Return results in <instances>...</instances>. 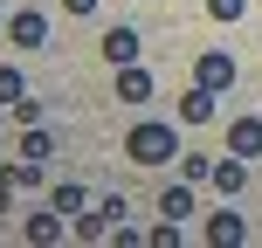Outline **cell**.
<instances>
[{
  "label": "cell",
  "instance_id": "52a82bcc",
  "mask_svg": "<svg viewBox=\"0 0 262 248\" xmlns=\"http://www.w3.org/2000/svg\"><path fill=\"white\" fill-rule=\"evenodd\" d=\"M145 97H152V76L138 62H118V104H145Z\"/></svg>",
  "mask_w": 262,
  "mask_h": 248
},
{
  "label": "cell",
  "instance_id": "ba28073f",
  "mask_svg": "<svg viewBox=\"0 0 262 248\" xmlns=\"http://www.w3.org/2000/svg\"><path fill=\"white\" fill-rule=\"evenodd\" d=\"M7 35L21 41V49H41V35H49V21H41L35 7H21V14H14V21H7Z\"/></svg>",
  "mask_w": 262,
  "mask_h": 248
},
{
  "label": "cell",
  "instance_id": "8992f818",
  "mask_svg": "<svg viewBox=\"0 0 262 248\" xmlns=\"http://www.w3.org/2000/svg\"><path fill=\"white\" fill-rule=\"evenodd\" d=\"M207 241L214 248H242V241H249V221H242V214H214V221H207Z\"/></svg>",
  "mask_w": 262,
  "mask_h": 248
},
{
  "label": "cell",
  "instance_id": "d6986e66",
  "mask_svg": "<svg viewBox=\"0 0 262 248\" xmlns=\"http://www.w3.org/2000/svg\"><path fill=\"white\" fill-rule=\"evenodd\" d=\"M62 7H69V14H97V0H62Z\"/></svg>",
  "mask_w": 262,
  "mask_h": 248
},
{
  "label": "cell",
  "instance_id": "e0dca14e",
  "mask_svg": "<svg viewBox=\"0 0 262 248\" xmlns=\"http://www.w3.org/2000/svg\"><path fill=\"white\" fill-rule=\"evenodd\" d=\"M207 14H214V21H242V14H249V0H207Z\"/></svg>",
  "mask_w": 262,
  "mask_h": 248
},
{
  "label": "cell",
  "instance_id": "277c9868",
  "mask_svg": "<svg viewBox=\"0 0 262 248\" xmlns=\"http://www.w3.org/2000/svg\"><path fill=\"white\" fill-rule=\"evenodd\" d=\"M228 152L262 159V118H235V124H228Z\"/></svg>",
  "mask_w": 262,
  "mask_h": 248
},
{
  "label": "cell",
  "instance_id": "ac0fdd59",
  "mask_svg": "<svg viewBox=\"0 0 262 248\" xmlns=\"http://www.w3.org/2000/svg\"><path fill=\"white\" fill-rule=\"evenodd\" d=\"M14 193H21V186H14V179H7V172H0V214H7V207H14Z\"/></svg>",
  "mask_w": 262,
  "mask_h": 248
},
{
  "label": "cell",
  "instance_id": "9c48e42d",
  "mask_svg": "<svg viewBox=\"0 0 262 248\" xmlns=\"http://www.w3.org/2000/svg\"><path fill=\"white\" fill-rule=\"evenodd\" d=\"M180 118H186V124H207V118H214V90H207V83H193V90L180 97Z\"/></svg>",
  "mask_w": 262,
  "mask_h": 248
},
{
  "label": "cell",
  "instance_id": "ffe728a7",
  "mask_svg": "<svg viewBox=\"0 0 262 248\" xmlns=\"http://www.w3.org/2000/svg\"><path fill=\"white\" fill-rule=\"evenodd\" d=\"M0 35H7V14H0Z\"/></svg>",
  "mask_w": 262,
  "mask_h": 248
},
{
  "label": "cell",
  "instance_id": "9a60e30c",
  "mask_svg": "<svg viewBox=\"0 0 262 248\" xmlns=\"http://www.w3.org/2000/svg\"><path fill=\"white\" fill-rule=\"evenodd\" d=\"M55 152V138H49V131H35V124H28V138H21V159H49Z\"/></svg>",
  "mask_w": 262,
  "mask_h": 248
},
{
  "label": "cell",
  "instance_id": "5bb4252c",
  "mask_svg": "<svg viewBox=\"0 0 262 248\" xmlns=\"http://www.w3.org/2000/svg\"><path fill=\"white\" fill-rule=\"evenodd\" d=\"M7 179L21 186V193H35V186H41V159H21V166H7Z\"/></svg>",
  "mask_w": 262,
  "mask_h": 248
},
{
  "label": "cell",
  "instance_id": "7c38bea8",
  "mask_svg": "<svg viewBox=\"0 0 262 248\" xmlns=\"http://www.w3.org/2000/svg\"><path fill=\"white\" fill-rule=\"evenodd\" d=\"M49 207H55V214H69V221H76V214L90 207V193H83V186L69 179V186H55V193H49Z\"/></svg>",
  "mask_w": 262,
  "mask_h": 248
},
{
  "label": "cell",
  "instance_id": "30bf717a",
  "mask_svg": "<svg viewBox=\"0 0 262 248\" xmlns=\"http://www.w3.org/2000/svg\"><path fill=\"white\" fill-rule=\"evenodd\" d=\"M62 221H69V214H35V221H28V241H35V248H49V241H62Z\"/></svg>",
  "mask_w": 262,
  "mask_h": 248
},
{
  "label": "cell",
  "instance_id": "3957f363",
  "mask_svg": "<svg viewBox=\"0 0 262 248\" xmlns=\"http://www.w3.org/2000/svg\"><path fill=\"white\" fill-rule=\"evenodd\" d=\"M97 49H104V62H111V69H118V62H138V28H124V21H118V28H104V41H97Z\"/></svg>",
  "mask_w": 262,
  "mask_h": 248
},
{
  "label": "cell",
  "instance_id": "6da1fadb",
  "mask_svg": "<svg viewBox=\"0 0 262 248\" xmlns=\"http://www.w3.org/2000/svg\"><path fill=\"white\" fill-rule=\"evenodd\" d=\"M124 159H131V166H166V159H180V131L159 124V118L131 124L124 131Z\"/></svg>",
  "mask_w": 262,
  "mask_h": 248
},
{
  "label": "cell",
  "instance_id": "2e32d148",
  "mask_svg": "<svg viewBox=\"0 0 262 248\" xmlns=\"http://www.w3.org/2000/svg\"><path fill=\"white\" fill-rule=\"evenodd\" d=\"M180 172H186V179H214V159H200V152H180Z\"/></svg>",
  "mask_w": 262,
  "mask_h": 248
},
{
  "label": "cell",
  "instance_id": "5b68a950",
  "mask_svg": "<svg viewBox=\"0 0 262 248\" xmlns=\"http://www.w3.org/2000/svg\"><path fill=\"white\" fill-rule=\"evenodd\" d=\"M214 186H221V193L235 200L242 186H249V159H242V152H228V159H214Z\"/></svg>",
  "mask_w": 262,
  "mask_h": 248
},
{
  "label": "cell",
  "instance_id": "7a4b0ae2",
  "mask_svg": "<svg viewBox=\"0 0 262 248\" xmlns=\"http://www.w3.org/2000/svg\"><path fill=\"white\" fill-rule=\"evenodd\" d=\"M193 83H207L214 97H221V90H235V55H228V49H207V55L193 62Z\"/></svg>",
  "mask_w": 262,
  "mask_h": 248
},
{
  "label": "cell",
  "instance_id": "8fae6325",
  "mask_svg": "<svg viewBox=\"0 0 262 248\" xmlns=\"http://www.w3.org/2000/svg\"><path fill=\"white\" fill-rule=\"evenodd\" d=\"M159 214H166V221H186V214H193V186H166V193H159Z\"/></svg>",
  "mask_w": 262,
  "mask_h": 248
},
{
  "label": "cell",
  "instance_id": "4fadbf2b",
  "mask_svg": "<svg viewBox=\"0 0 262 248\" xmlns=\"http://www.w3.org/2000/svg\"><path fill=\"white\" fill-rule=\"evenodd\" d=\"M21 97H28V76H21V69H7V62H0V110H14Z\"/></svg>",
  "mask_w": 262,
  "mask_h": 248
}]
</instances>
